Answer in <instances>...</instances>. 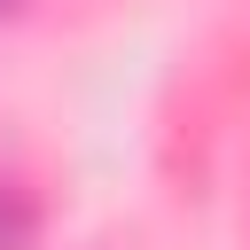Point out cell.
Segmentation results:
<instances>
[{"label": "cell", "instance_id": "obj_1", "mask_svg": "<svg viewBox=\"0 0 250 250\" xmlns=\"http://www.w3.org/2000/svg\"><path fill=\"white\" fill-rule=\"evenodd\" d=\"M0 8H8V0H0Z\"/></svg>", "mask_w": 250, "mask_h": 250}]
</instances>
